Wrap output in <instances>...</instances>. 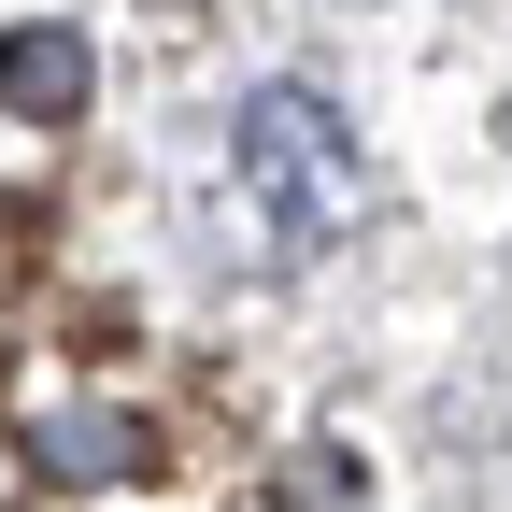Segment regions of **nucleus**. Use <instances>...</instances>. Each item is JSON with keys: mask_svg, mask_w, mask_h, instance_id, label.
<instances>
[{"mask_svg": "<svg viewBox=\"0 0 512 512\" xmlns=\"http://www.w3.org/2000/svg\"><path fill=\"white\" fill-rule=\"evenodd\" d=\"M356 214H370L356 128L313 100V86H256V100L228 114V256H256V271H313Z\"/></svg>", "mask_w": 512, "mask_h": 512, "instance_id": "f257e3e1", "label": "nucleus"}, {"mask_svg": "<svg viewBox=\"0 0 512 512\" xmlns=\"http://www.w3.org/2000/svg\"><path fill=\"white\" fill-rule=\"evenodd\" d=\"M100 86V57L86 29H0V114H43V128H72Z\"/></svg>", "mask_w": 512, "mask_h": 512, "instance_id": "f03ea898", "label": "nucleus"}, {"mask_svg": "<svg viewBox=\"0 0 512 512\" xmlns=\"http://www.w3.org/2000/svg\"><path fill=\"white\" fill-rule=\"evenodd\" d=\"M43 470H57V484H114V470H143V427H114V413H57V427H43Z\"/></svg>", "mask_w": 512, "mask_h": 512, "instance_id": "7ed1b4c3", "label": "nucleus"}]
</instances>
